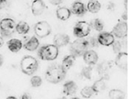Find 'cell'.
<instances>
[{
	"instance_id": "13",
	"label": "cell",
	"mask_w": 128,
	"mask_h": 99,
	"mask_svg": "<svg viewBox=\"0 0 128 99\" xmlns=\"http://www.w3.org/2000/svg\"><path fill=\"white\" fill-rule=\"evenodd\" d=\"M84 62L88 66H94L97 64L99 59L98 54L95 51L88 50L83 55Z\"/></svg>"
},
{
	"instance_id": "9",
	"label": "cell",
	"mask_w": 128,
	"mask_h": 99,
	"mask_svg": "<svg viewBox=\"0 0 128 99\" xmlns=\"http://www.w3.org/2000/svg\"><path fill=\"white\" fill-rule=\"evenodd\" d=\"M112 33L117 38L126 37L128 33V24L125 22H119L113 28Z\"/></svg>"
},
{
	"instance_id": "23",
	"label": "cell",
	"mask_w": 128,
	"mask_h": 99,
	"mask_svg": "<svg viewBox=\"0 0 128 99\" xmlns=\"http://www.w3.org/2000/svg\"><path fill=\"white\" fill-rule=\"evenodd\" d=\"M30 26L26 22L20 21L16 26V31L19 34H26L29 32Z\"/></svg>"
},
{
	"instance_id": "15",
	"label": "cell",
	"mask_w": 128,
	"mask_h": 99,
	"mask_svg": "<svg viewBox=\"0 0 128 99\" xmlns=\"http://www.w3.org/2000/svg\"><path fill=\"white\" fill-rule=\"evenodd\" d=\"M70 10L72 13L79 17L83 16L87 12V9L84 3L80 1L74 2Z\"/></svg>"
},
{
	"instance_id": "17",
	"label": "cell",
	"mask_w": 128,
	"mask_h": 99,
	"mask_svg": "<svg viewBox=\"0 0 128 99\" xmlns=\"http://www.w3.org/2000/svg\"><path fill=\"white\" fill-rule=\"evenodd\" d=\"M38 46H39V41H38L37 37L35 36H33L26 43H24L22 46L24 48V49H26V50L30 51V52H34L38 48Z\"/></svg>"
},
{
	"instance_id": "24",
	"label": "cell",
	"mask_w": 128,
	"mask_h": 99,
	"mask_svg": "<svg viewBox=\"0 0 128 99\" xmlns=\"http://www.w3.org/2000/svg\"><path fill=\"white\" fill-rule=\"evenodd\" d=\"M90 26L91 28L97 31H102L104 29V24L99 19H94L90 21Z\"/></svg>"
},
{
	"instance_id": "39",
	"label": "cell",
	"mask_w": 128,
	"mask_h": 99,
	"mask_svg": "<svg viewBox=\"0 0 128 99\" xmlns=\"http://www.w3.org/2000/svg\"><path fill=\"white\" fill-rule=\"evenodd\" d=\"M0 17H1V16H0Z\"/></svg>"
},
{
	"instance_id": "11",
	"label": "cell",
	"mask_w": 128,
	"mask_h": 99,
	"mask_svg": "<svg viewBox=\"0 0 128 99\" xmlns=\"http://www.w3.org/2000/svg\"><path fill=\"white\" fill-rule=\"evenodd\" d=\"M70 41V37L68 35L62 33H58L54 36L53 43L58 48L64 47L68 45Z\"/></svg>"
},
{
	"instance_id": "27",
	"label": "cell",
	"mask_w": 128,
	"mask_h": 99,
	"mask_svg": "<svg viewBox=\"0 0 128 99\" xmlns=\"http://www.w3.org/2000/svg\"><path fill=\"white\" fill-rule=\"evenodd\" d=\"M93 66H88L87 67H84L82 70V76L83 78L87 79H91L92 78V72L93 70Z\"/></svg>"
},
{
	"instance_id": "34",
	"label": "cell",
	"mask_w": 128,
	"mask_h": 99,
	"mask_svg": "<svg viewBox=\"0 0 128 99\" xmlns=\"http://www.w3.org/2000/svg\"><path fill=\"white\" fill-rule=\"evenodd\" d=\"M21 99H32V97H31V95H30L28 93H25L22 95V97H21Z\"/></svg>"
},
{
	"instance_id": "14",
	"label": "cell",
	"mask_w": 128,
	"mask_h": 99,
	"mask_svg": "<svg viewBox=\"0 0 128 99\" xmlns=\"http://www.w3.org/2000/svg\"><path fill=\"white\" fill-rule=\"evenodd\" d=\"M46 7L45 3L42 0H34L31 6L32 13L35 16L40 15L45 10Z\"/></svg>"
},
{
	"instance_id": "37",
	"label": "cell",
	"mask_w": 128,
	"mask_h": 99,
	"mask_svg": "<svg viewBox=\"0 0 128 99\" xmlns=\"http://www.w3.org/2000/svg\"><path fill=\"white\" fill-rule=\"evenodd\" d=\"M122 19H124V20H127V12L126 11L125 12V13L122 14Z\"/></svg>"
},
{
	"instance_id": "28",
	"label": "cell",
	"mask_w": 128,
	"mask_h": 99,
	"mask_svg": "<svg viewBox=\"0 0 128 99\" xmlns=\"http://www.w3.org/2000/svg\"><path fill=\"white\" fill-rule=\"evenodd\" d=\"M30 83L34 88H38L42 84V79L38 76H33L30 79Z\"/></svg>"
},
{
	"instance_id": "29",
	"label": "cell",
	"mask_w": 128,
	"mask_h": 99,
	"mask_svg": "<svg viewBox=\"0 0 128 99\" xmlns=\"http://www.w3.org/2000/svg\"><path fill=\"white\" fill-rule=\"evenodd\" d=\"M88 42L89 48H96L98 47L99 43L98 41V38L95 37H90L86 39Z\"/></svg>"
},
{
	"instance_id": "25",
	"label": "cell",
	"mask_w": 128,
	"mask_h": 99,
	"mask_svg": "<svg viewBox=\"0 0 128 99\" xmlns=\"http://www.w3.org/2000/svg\"><path fill=\"white\" fill-rule=\"evenodd\" d=\"M108 96L112 99H124L125 94L120 90L113 89L110 91Z\"/></svg>"
},
{
	"instance_id": "30",
	"label": "cell",
	"mask_w": 128,
	"mask_h": 99,
	"mask_svg": "<svg viewBox=\"0 0 128 99\" xmlns=\"http://www.w3.org/2000/svg\"><path fill=\"white\" fill-rule=\"evenodd\" d=\"M112 45L114 53L117 54V53L120 52L121 50H122V44H121L119 41H114V42Z\"/></svg>"
},
{
	"instance_id": "20",
	"label": "cell",
	"mask_w": 128,
	"mask_h": 99,
	"mask_svg": "<svg viewBox=\"0 0 128 99\" xmlns=\"http://www.w3.org/2000/svg\"><path fill=\"white\" fill-rule=\"evenodd\" d=\"M101 4L98 0H89L87 4V11L92 13H97L100 11Z\"/></svg>"
},
{
	"instance_id": "31",
	"label": "cell",
	"mask_w": 128,
	"mask_h": 99,
	"mask_svg": "<svg viewBox=\"0 0 128 99\" xmlns=\"http://www.w3.org/2000/svg\"><path fill=\"white\" fill-rule=\"evenodd\" d=\"M63 0H49V2L52 5H58L62 3Z\"/></svg>"
},
{
	"instance_id": "3",
	"label": "cell",
	"mask_w": 128,
	"mask_h": 99,
	"mask_svg": "<svg viewBox=\"0 0 128 99\" xmlns=\"http://www.w3.org/2000/svg\"><path fill=\"white\" fill-rule=\"evenodd\" d=\"M58 48L54 45H46L42 46L38 51V56L41 60L51 61L58 57Z\"/></svg>"
},
{
	"instance_id": "36",
	"label": "cell",
	"mask_w": 128,
	"mask_h": 99,
	"mask_svg": "<svg viewBox=\"0 0 128 99\" xmlns=\"http://www.w3.org/2000/svg\"><path fill=\"white\" fill-rule=\"evenodd\" d=\"M3 64V56H2V55L0 54V67H2Z\"/></svg>"
},
{
	"instance_id": "8",
	"label": "cell",
	"mask_w": 128,
	"mask_h": 99,
	"mask_svg": "<svg viewBox=\"0 0 128 99\" xmlns=\"http://www.w3.org/2000/svg\"><path fill=\"white\" fill-rule=\"evenodd\" d=\"M34 32L37 37L44 38L50 34L52 32V28L48 22H38L34 26Z\"/></svg>"
},
{
	"instance_id": "33",
	"label": "cell",
	"mask_w": 128,
	"mask_h": 99,
	"mask_svg": "<svg viewBox=\"0 0 128 99\" xmlns=\"http://www.w3.org/2000/svg\"><path fill=\"white\" fill-rule=\"evenodd\" d=\"M7 0H0V10L4 8L6 6Z\"/></svg>"
},
{
	"instance_id": "26",
	"label": "cell",
	"mask_w": 128,
	"mask_h": 99,
	"mask_svg": "<svg viewBox=\"0 0 128 99\" xmlns=\"http://www.w3.org/2000/svg\"><path fill=\"white\" fill-rule=\"evenodd\" d=\"M95 93L92 86H85L81 91V95L84 99H90Z\"/></svg>"
},
{
	"instance_id": "22",
	"label": "cell",
	"mask_w": 128,
	"mask_h": 99,
	"mask_svg": "<svg viewBox=\"0 0 128 99\" xmlns=\"http://www.w3.org/2000/svg\"><path fill=\"white\" fill-rule=\"evenodd\" d=\"M105 81H106V79L100 78V79L95 82L94 85L92 86L95 93H100V92H102L104 90H105V89L106 88V84Z\"/></svg>"
},
{
	"instance_id": "7",
	"label": "cell",
	"mask_w": 128,
	"mask_h": 99,
	"mask_svg": "<svg viewBox=\"0 0 128 99\" xmlns=\"http://www.w3.org/2000/svg\"><path fill=\"white\" fill-rule=\"evenodd\" d=\"M91 29L90 24L87 22L80 21L74 26L73 34L78 38H83L90 34Z\"/></svg>"
},
{
	"instance_id": "4",
	"label": "cell",
	"mask_w": 128,
	"mask_h": 99,
	"mask_svg": "<svg viewBox=\"0 0 128 99\" xmlns=\"http://www.w3.org/2000/svg\"><path fill=\"white\" fill-rule=\"evenodd\" d=\"M88 45L86 39L83 38H78L72 42L70 44L69 50L70 54L74 55L75 57L83 56L88 49Z\"/></svg>"
},
{
	"instance_id": "18",
	"label": "cell",
	"mask_w": 128,
	"mask_h": 99,
	"mask_svg": "<svg viewBox=\"0 0 128 99\" xmlns=\"http://www.w3.org/2000/svg\"><path fill=\"white\" fill-rule=\"evenodd\" d=\"M7 46L9 50L13 53H17L22 47V43L21 41L18 39H11L7 43Z\"/></svg>"
},
{
	"instance_id": "35",
	"label": "cell",
	"mask_w": 128,
	"mask_h": 99,
	"mask_svg": "<svg viewBox=\"0 0 128 99\" xmlns=\"http://www.w3.org/2000/svg\"><path fill=\"white\" fill-rule=\"evenodd\" d=\"M4 45V39L2 36H0V48H2Z\"/></svg>"
},
{
	"instance_id": "5",
	"label": "cell",
	"mask_w": 128,
	"mask_h": 99,
	"mask_svg": "<svg viewBox=\"0 0 128 99\" xmlns=\"http://www.w3.org/2000/svg\"><path fill=\"white\" fill-rule=\"evenodd\" d=\"M115 65V62L112 60H106L99 64L97 68L99 76L106 81L109 80Z\"/></svg>"
},
{
	"instance_id": "21",
	"label": "cell",
	"mask_w": 128,
	"mask_h": 99,
	"mask_svg": "<svg viewBox=\"0 0 128 99\" xmlns=\"http://www.w3.org/2000/svg\"><path fill=\"white\" fill-rule=\"evenodd\" d=\"M75 60H76V57L74 55L71 54L68 55L63 59L62 66L66 71H67L68 69H70L72 67L75 62Z\"/></svg>"
},
{
	"instance_id": "38",
	"label": "cell",
	"mask_w": 128,
	"mask_h": 99,
	"mask_svg": "<svg viewBox=\"0 0 128 99\" xmlns=\"http://www.w3.org/2000/svg\"><path fill=\"white\" fill-rule=\"evenodd\" d=\"M7 99H16V97H13V96H9V97H8Z\"/></svg>"
},
{
	"instance_id": "2",
	"label": "cell",
	"mask_w": 128,
	"mask_h": 99,
	"mask_svg": "<svg viewBox=\"0 0 128 99\" xmlns=\"http://www.w3.org/2000/svg\"><path fill=\"white\" fill-rule=\"evenodd\" d=\"M20 69L24 74L28 76L34 74L38 67L37 60L34 57L26 55L22 59L20 63Z\"/></svg>"
},
{
	"instance_id": "6",
	"label": "cell",
	"mask_w": 128,
	"mask_h": 99,
	"mask_svg": "<svg viewBox=\"0 0 128 99\" xmlns=\"http://www.w3.org/2000/svg\"><path fill=\"white\" fill-rule=\"evenodd\" d=\"M16 24L12 19L6 18L0 22V33L3 37H9L16 31Z\"/></svg>"
},
{
	"instance_id": "12",
	"label": "cell",
	"mask_w": 128,
	"mask_h": 99,
	"mask_svg": "<svg viewBox=\"0 0 128 99\" xmlns=\"http://www.w3.org/2000/svg\"><path fill=\"white\" fill-rule=\"evenodd\" d=\"M115 64L122 70H127L128 69V53L120 52L117 53L115 60Z\"/></svg>"
},
{
	"instance_id": "40",
	"label": "cell",
	"mask_w": 128,
	"mask_h": 99,
	"mask_svg": "<svg viewBox=\"0 0 128 99\" xmlns=\"http://www.w3.org/2000/svg\"></svg>"
},
{
	"instance_id": "10",
	"label": "cell",
	"mask_w": 128,
	"mask_h": 99,
	"mask_svg": "<svg viewBox=\"0 0 128 99\" xmlns=\"http://www.w3.org/2000/svg\"><path fill=\"white\" fill-rule=\"evenodd\" d=\"M98 41L99 45L108 46L113 44L115 41V37L112 33L108 32H102L100 33L98 37Z\"/></svg>"
},
{
	"instance_id": "1",
	"label": "cell",
	"mask_w": 128,
	"mask_h": 99,
	"mask_svg": "<svg viewBox=\"0 0 128 99\" xmlns=\"http://www.w3.org/2000/svg\"><path fill=\"white\" fill-rule=\"evenodd\" d=\"M67 72L62 65L53 64L47 69L45 78L50 83H59L65 79Z\"/></svg>"
},
{
	"instance_id": "19",
	"label": "cell",
	"mask_w": 128,
	"mask_h": 99,
	"mask_svg": "<svg viewBox=\"0 0 128 99\" xmlns=\"http://www.w3.org/2000/svg\"><path fill=\"white\" fill-rule=\"evenodd\" d=\"M56 15L58 19L61 20H67L70 18L71 15V12L68 8L66 7H60L57 9Z\"/></svg>"
},
{
	"instance_id": "16",
	"label": "cell",
	"mask_w": 128,
	"mask_h": 99,
	"mask_svg": "<svg viewBox=\"0 0 128 99\" xmlns=\"http://www.w3.org/2000/svg\"><path fill=\"white\" fill-rule=\"evenodd\" d=\"M78 90V86L76 83L72 81H68L64 85L63 92L67 96H71L76 93Z\"/></svg>"
},
{
	"instance_id": "32",
	"label": "cell",
	"mask_w": 128,
	"mask_h": 99,
	"mask_svg": "<svg viewBox=\"0 0 128 99\" xmlns=\"http://www.w3.org/2000/svg\"><path fill=\"white\" fill-rule=\"evenodd\" d=\"M107 9L110 11H114V9H115V4H114V3L112 2H109L107 4Z\"/></svg>"
}]
</instances>
